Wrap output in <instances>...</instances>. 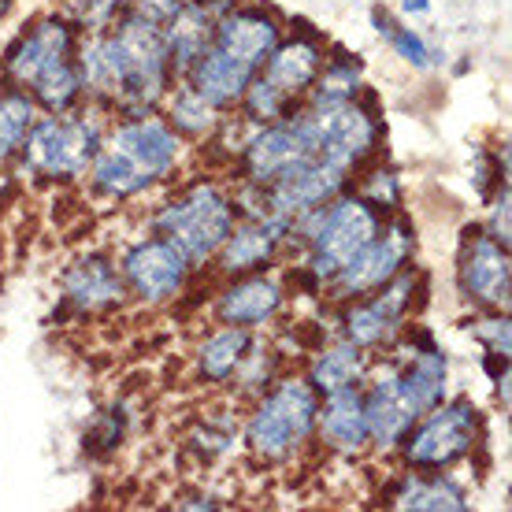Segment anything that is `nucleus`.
<instances>
[{"mask_svg": "<svg viewBox=\"0 0 512 512\" xmlns=\"http://www.w3.org/2000/svg\"><path fill=\"white\" fill-rule=\"evenodd\" d=\"M245 104V116L253 119V123H279L282 116H286V97H282L271 82H264V78L256 75L253 82H249V90H245L242 97Z\"/></svg>", "mask_w": 512, "mask_h": 512, "instance_id": "32", "label": "nucleus"}, {"mask_svg": "<svg viewBox=\"0 0 512 512\" xmlns=\"http://www.w3.org/2000/svg\"><path fill=\"white\" fill-rule=\"evenodd\" d=\"M487 234L498 245L509 249V182H501V193H498V201H494V216H490Z\"/></svg>", "mask_w": 512, "mask_h": 512, "instance_id": "37", "label": "nucleus"}, {"mask_svg": "<svg viewBox=\"0 0 512 512\" xmlns=\"http://www.w3.org/2000/svg\"><path fill=\"white\" fill-rule=\"evenodd\" d=\"M64 297L78 312H101V308H116L127 297V282L119 279L112 260L104 256H86L75 260L64 271Z\"/></svg>", "mask_w": 512, "mask_h": 512, "instance_id": "21", "label": "nucleus"}, {"mask_svg": "<svg viewBox=\"0 0 512 512\" xmlns=\"http://www.w3.org/2000/svg\"><path fill=\"white\" fill-rule=\"evenodd\" d=\"M431 416L416 427L412 423L409 435L401 438L405 461L412 468H449L461 457H468L479 435V412L472 401H438Z\"/></svg>", "mask_w": 512, "mask_h": 512, "instance_id": "9", "label": "nucleus"}, {"mask_svg": "<svg viewBox=\"0 0 512 512\" xmlns=\"http://www.w3.org/2000/svg\"><path fill=\"white\" fill-rule=\"evenodd\" d=\"M38 123V101L26 93H4L0 97V164L23 153L30 127Z\"/></svg>", "mask_w": 512, "mask_h": 512, "instance_id": "29", "label": "nucleus"}, {"mask_svg": "<svg viewBox=\"0 0 512 512\" xmlns=\"http://www.w3.org/2000/svg\"><path fill=\"white\" fill-rule=\"evenodd\" d=\"M101 149V123L93 116L38 119L23 141L26 167L41 179H78L86 175Z\"/></svg>", "mask_w": 512, "mask_h": 512, "instance_id": "8", "label": "nucleus"}, {"mask_svg": "<svg viewBox=\"0 0 512 512\" xmlns=\"http://www.w3.org/2000/svg\"><path fill=\"white\" fill-rule=\"evenodd\" d=\"M290 231V219L282 216H253L249 223L242 227H234L227 234V242L219 249V268L238 275V271H253V268H264L271 256L279 253L282 238Z\"/></svg>", "mask_w": 512, "mask_h": 512, "instance_id": "18", "label": "nucleus"}, {"mask_svg": "<svg viewBox=\"0 0 512 512\" xmlns=\"http://www.w3.org/2000/svg\"><path fill=\"white\" fill-rule=\"evenodd\" d=\"M364 201H372L375 208H394L397 201H401V186H397L394 171H379V175L368 182V193H364Z\"/></svg>", "mask_w": 512, "mask_h": 512, "instance_id": "36", "label": "nucleus"}, {"mask_svg": "<svg viewBox=\"0 0 512 512\" xmlns=\"http://www.w3.org/2000/svg\"><path fill=\"white\" fill-rule=\"evenodd\" d=\"M316 412L320 394L308 386V379H286L253 409L245 423V442L256 457L282 461L316 431Z\"/></svg>", "mask_w": 512, "mask_h": 512, "instance_id": "6", "label": "nucleus"}, {"mask_svg": "<svg viewBox=\"0 0 512 512\" xmlns=\"http://www.w3.org/2000/svg\"><path fill=\"white\" fill-rule=\"evenodd\" d=\"M472 234H475L472 245L461 256V290L472 301H479V305L505 308L509 305V282H512L509 249L498 245L483 231H472Z\"/></svg>", "mask_w": 512, "mask_h": 512, "instance_id": "16", "label": "nucleus"}, {"mask_svg": "<svg viewBox=\"0 0 512 512\" xmlns=\"http://www.w3.org/2000/svg\"><path fill=\"white\" fill-rule=\"evenodd\" d=\"M316 82V101H346L360 90V64L334 60L331 67H323V75H316Z\"/></svg>", "mask_w": 512, "mask_h": 512, "instance_id": "33", "label": "nucleus"}, {"mask_svg": "<svg viewBox=\"0 0 512 512\" xmlns=\"http://www.w3.org/2000/svg\"><path fill=\"white\" fill-rule=\"evenodd\" d=\"M364 368H368V357L364 349L353 346V342H338V346L323 349L320 357L312 360L308 368V386L316 394H334L342 386H357L364 379Z\"/></svg>", "mask_w": 512, "mask_h": 512, "instance_id": "27", "label": "nucleus"}, {"mask_svg": "<svg viewBox=\"0 0 512 512\" xmlns=\"http://www.w3.org/2000/svg\"><path fill=\"white\" fill-rule=\"evenodd\" d=\"M446 375H449V368H446L442 349L423 334L420 349H412L409 368L401 372V383H405V390L412 394L416 409L427 412V409H435L438 401H446Z\"/></svg>", "mask_w": 512, "mask_h": 512, "instance_id": "25", "label": "nucleus"}, {"mask_svg": "<svg viewBox=\"0 0 512 512\" xmlns=\"http://www.w3.org/2000/svg\"><path fill=\"white\" fill-rule=\"evenodd\" d=\"M212 45L231 52V56H238V60H245V64H253L260 71L264 60L279 45V23L268 12H253V8L227 12L223 19H216V38H212Z\"/></svg>", "mask_w": 512, "mask_h": 512, "instance_id": "19", "label": "nucleus"}, {"mask_svg": "<svg viewBox=\"0 0 512 512\" xmlns=\"http://www.w3.org/2000/svg\"><path fill=\"white\" fill-rule=\"evenodd\" d=\"M297 127L308 141V153L327 160L338 171H353L372 156L379 127L353 97L346 101H316L305 116H297Z\"/></svg>", "mask_w": 512, "mask_h": 512, "instance_id": "7", "label": "nucleus"}, {"mask_svg": "<svg viewBox=\"0 0 512 512\" xmlns=\"http://www.w3.org/2000/svg\"><path fill=\"white\" fill-rule=\"evenodd\" d=\"M256 75H260V71H256L253 64H245V60H238V56L212 45V49L190 67V90L201 93L216 112H223V108L242 104L245 90H249V82H253Z\"/></svg>", "mask_w": 512, "mask_h": 512, "instance_id": "17", "label": "nucleus"}, {"mask_svg": "<svg viewBox=\"0 0 512 512\" xmlns=\"http://www.w3.org/2000/svg\"><path fill=\"white\" fill-rule=\"evenodd\" d=\"M12 4H15V0H0V23L8 19V12H12Z\"/></svg>", "mask_w": 512, "mask_h": 512, "instance_id": "39", "label": "nucleus"}, {"mask_svg": "<svg viewBox=\"0 0 512 512\" xmlns=\"http://www.w3.org/2000/svg\"><path fill=\"white\" fill-rule=\"evenodd\" d=\"M75 26L67 19H41L8 49V78L15 86H26L34 101L49 112H71L82 97V75L75 64Z\"/></svg>", "mask_w": 512, "mask_h": 512, "instance_id": "2", "label": "nucleus"}, {"mask_svg": "<svg viewBox=\"0 0 512 512\" xmlns=\"http://www.w3.org/2000/svg\"><path fill=\"white\" fill-rule=\"evenodd\" d=\"M212 38H216V12H208L205 4H182L164 23L171 67H179V71H190L212 49Z\"/></svg>", "mask_w": 512, "mask_h": 512, "instance_id": "24", "label": "nucleus"}, {"mask_svg": "<svg viewBox=\"0 0 512 512\" xmlns=\"http://www.w3.org/2000/svg\"><path fill=\"white\" fill-rule=\"evenodd\" d=\"M297 219L308 227L305 238L312 242V275L320 286H331L334 275L383 231V219L364 197H331L323 208Z\"/></svg>", "mask_w": 512, "mask_h": 512, "instance_id": "4", "label": "nucleus"}, {"mask_svg": "<svg viewBox=\"0 0 512 512\" xmlns=\"http://www.w3.org/2000/svg\"><path fill=\"white\" fill-rule=\"evenodd\" d=\"M475 338L487 346V353H501V357H509V349H512L509 316H490V320H479L475 323Z\"/></svg>", "mask_w": 512, "mask_h": 512, "instance_id": "34", "label": "nucleus"}, {"mask_svg": "<svg viewBox=\"0 0 512 512\" xmlns=\"http://www.w3.org/2000/svg\"><path fill=\"white\" fill-rule=\"evenodd\" d=\"M308 153V141L301 134V127L294 123H264V130H256L253 138L242 145V164H245V179L253 186H271L282 171H290L294 164H301Z\"/></svg>", "mask_w": 512, "mask_h": 512, "instance_id": "14", "label": "nucleus"}, {"mask_svg": "<svg viewBox=\"0 0 512 512\" xmlns=\"http://www.w3.org/2000/svg\"><path fill=\"white\" fill-rule=\"evenodd\" d=\"M249 349H253V338H249L245 327H223L212 338H205V346L197 349V372L208 383H227V379L238 375Z\"/></svg>", "mask_w": 512, "mask_h": 512, "instance_id": "26", "label": "nucleus"}, {"mask_svg": "<svg viewBox=\"0 0 512 512\" xmlns=\"http://www.w3.org/2000/svg\"><path fill=\"white\" fill-rule=\"evenodd\" d=\"M116 45L119 71H123V97L119 108L130 116H145L167 97L171 86V52L164 41V26L145 15H123L116 34H108Z\"/></svg>", "mask_w": 512, "mask_h": 512, "instance_id": "3", "label": "nucleus"}, {"mask_svg": "<svg viewBox=\"0 0 512 512\" xmlns=\"http://www.w3.org/2000/svg\"><path fill=\"white\" fill-rule=\"evenodd\" d=\"M401 8L409 15H427L431 12V0H401Z\"/></svg>", "mask_w": 512, "mask_h": 512, "instance_id": "38", "label": "nucleus"}, {"mask_svg": "<svg viewBox=\"0 0 512 512\" xmlns=\"http://www.w3.org/2000/svg\"><path fill=\"white\" fill-rule=\"evenodd\" d=\"M186 275H190V260L167 238L138 242L123 256V279H127L130 294L141 297L145 305H164L171 297H179Z\"/></svg>", "mask_w": 512, "mask_h": 512, "instance_id": "11", "label": "nucleus"}, {"mask_svg": "<svg viewBox=\"0 0 512 512\" xmlns=\"http://www.w3.org/2000/svg\"><path fill=\"white\" fill-rule=\"evenodd\" d=\"M156 231L190 260V268L208 264V260H216L227 234L234 231L231 197L212 182H201L156 216Z\"/></svg>", "mask_w": 512, "mask_h": 512, "instance_id": "5", "label": "nucleus"}, {"mask_svg": "<svg viewBox=\"0 0 512 512\" xmlns=\"http://www.w3.org/2000/svg\"><path fill=\"white\" fill-rule=\"evenodd\" d=\"M179 153L182 141L167 123L134 116L108 138H101V149L90 164L93 190L112 201L138 197L164 175H171V167L179 164Z\"/></svg>", "mask_w": 512, "mask_h": 512, "instance_id": "1", "label": "nucleus"}, {"mask_svg": "<svg viewBox=\"0 0 512 512\" xmlns=\"http://www.w3.org/2000/svg\"><path fill=\"white\" fill-rule=\"evenodd\" d=\"M412 256V227L401 219L390 231H379L372 242L364 245L346 268L331 279L334 297H368L379 290L383 282H390L397 271L405 268V260Z\"/></svg>", "mask_w": 512, "mask_h": 512, "instance_id": "10", "label": "nucleus"}, {"mask_svg": "<svg viewBox=\"0 0 512 512\" xmlns=\"http://www.w3.org/2000/svg\"><path fill=\"white\" fill-rule=\"evenodd\" d=\"M412 290H416V275L412 271H397L394 279L383 282L379 290L368 294V301H360L346 312V342L360 349H375L390 342L397 334V327L405 323V312H409Z\"/></svg>", "mask_w": 512, "mask_h": 512, "instance_id": "12", "label": "nucleus"}, {"mask_svg": "<svg viewBox=\"0 0 512 512\" xmlns=\"http://www.w3.org/2000/svg\"><path fill=\"white\" fill-rule=\"evenodd\" d=\"M372 23H375V30L390 41V49H394L401 60H409V64L420 67V71L431 67V56H435V52L427 49V41H423L420 34H412L409 26H397L386 12H372Z\"/></svg>", "mask_w": 512, "mask_h": 512, "instance_id": "31", "label": "nucleus"}, {"mask_svg": "<svg viewBox=\"0 0 512 512\" xmlns=\"http://www.w3.org/2000/svg\"><path fill=\"white\" fill-rule=\"evenodd\" d=\"M364 416H368V438L375 446L394 449L423 412L416 409L412 394L401 383V372H383L364 394Z\"/></svg>", "mask_w": 512, "mask_h": 512, "instance_id": "15", "label": "nucleus"}, {"mask_svg": "<svg viewBox=\"0 0 512 512\" xmlns=\"http://www.w3.org/2000/svg\"><path fill=\"white\" fill-rule=\"evenodd\" d=\"M320 438L334 453H360L368 446V416H364V394L357 386H342L334 394H323V409L316 412Z\"/></svg>", "mask_w": 512, "mask_h": 512, "instance_id": "20", "label": "nucleus"}, {"mask_svg": "<svg viewBox=\"0 0 512 512\" xmlns=\"http://www.w3.org/2000/svg\"><path fill=\"white\" fill-rule=\"evenodd\" d=\"M282 308V286L275 279H242L227 286L223 297H219V320L227 323V327H245V331H253V327H264V323L275 316Z\"/></svg>", "mask_w": 512, "mask_h": 512, "instance_id": "22", "label": "nucleus"}, {"mask_svg": "<svg viewBox=\"0 0 512 512\" xmlns=\"http://www.w3.org/2000/svg\"><path fill=\"white\" fill-rule=\"evenodd\" d=\"M171 123H175V130H182V134L201 138V134H208V130L216 127V108H212L201 93H193L190 86H186V90H179L171 97Z\"/></svg>", "mask_w": 512, "mask_h": 512, "instance_id": "30", "label": "nucleus"}, {"mask_svg": "<svg viewBox=\"0 0 512 512\" xmlns=\"http://www.w3.org/2000/svg\"><path fill=\"white\" fill-rule=\"evenodd\" d=\"M394 509H416V512H464L468 509V498L464 490L453 483V479H442V475H412L401 483V490L394 494Z\"/></svg>", "mask_w": 512, "mask_h": 512, "instance_id": "28", "label": "nucleus"}, {"mask_svg": "<svg viewBox=\"0 0 512 512\" xmlns=\"http://www.w3.org/2000/svg\"><path fill=\"white\" fill-rule=\"evenodd\" d=\"M127 4H134V0H86L82 4V23L90 26V30H104Z\"/></svg>", "mask_w": 512, "mask_h": 512, "instance_id": "35", "label": "nucleus"}, {"mask_svg": "<svg viewBox=\"0 0 512 512\" xmlns=\"http://www.w3.org/2000/svg\"><path fill=\"white\" fill-rule=\"evenodd\" d=\"M320 45L316 41H305V38H294L286 41V45H275V52H271L268 60H264V82H271L275 90L286 97V101H294L297 93H305L312 82H316V75H320Z\"/></svg>", "mask_w": 512, "mask_h": 512, "instance_id": "23", "label": "nucleus"}, {"mask_svg": "<svg viewBox=\"0 0 512 512\" xmlns=\"http://www.w3.org/2000/svg\"><path fill=\"white\" fill-rule=\"evenodd\" d=\"M346 171L331 167L327 160H316V156H305L301 164H294L290 171H282L279 179L264 186V197H268V212L282 219H297L305 212H316L323 208L331 197L342 193L346 186Z\"/></svg>", "mask_w": 512, "mask_h": 512, "instance_id": "13", "label": "nucleus"}]
</instances>
